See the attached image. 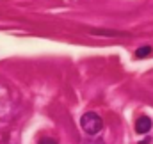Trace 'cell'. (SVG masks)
I'll use <instances>...</instances> for the list:
<instances>
[{"label": "cell", "mask_w": 153, "mask_h": 144, "mask_svg": "<svg viewBox=\"0 0 153 144\" xmlns=\"http://www.w3.org/2000/svg\"><path fill=\"white\" fill-rule=\"evenodd\" d=\"M80 126H82V130L85 134L94 135V134H98L103 128V121H102V117L96 112H85L80 117Z\"/></svg>", "instance_id": "6da1fadb"}, {"label": "cell", "mask_w": 153, "mask_h": 144, "mask_svg": "<svg viewBox=\"0 0 153 144\" xmlns=\"http://www.w3.org/2000/svg\"><path fill=\"white\" fill-rule=\"evenodd\" d=\"M38 144H57V141H55V139H52V137H43Z\"/></svg>", "instance_id": "277c9868"}, {"label": "cell", "mask_w": 153, "mask_h": 144, "mask_svg": "<svg viewBox=\"0 0 153 144\" xmlns=\"http://www.w3.org/2000/svg\"><path fill=\"white\" fill-rule=\"evenodd\" d=\"M152 53V46H141L137 52H135V57L137 59H144V57H148Z\"/></svg>", "instance_id": "3957f363"}, {"label": "cell", "mask_w": 153, "mask_h": 144, "mask_svg": "<svg viewBox=\"0 0 153 144\" xmlns=\"http://www.w3.org/2000/svg\"><path fill=\"white\" fill-rule=\"evenodd\" d=\"M93 144H103V143H100V141H98V143H93Z\"/></svg>", "instance_id": "5b68a950"}, {"label": "cell", "mask_w": 153, "mask_h": 144, "mask_svg": "<svg viewBox=\"0 0 153 144\" xmlns=\"http://www.w3.org/2000/svg\"><path fill=\"white\" fill-rule=\"evenodd\" d=\"M152 128V119L148 116H141L137 121H135V132L137 134H148Z\"/></svg>", "instance_id": "7a4b0ae2"}]
</instances>
